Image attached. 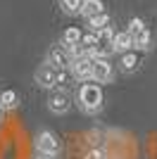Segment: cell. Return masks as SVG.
<instances>
[{"mask_svg":"<svg viewBox=\"0 0 157 159\" xmlns=\"http://www.w3.org/2000/svg\"><path fill=\"white\" fill-rule=\"evenodd\" d=\"M102 88L98 86V83H83V86L78 88V105H81V109L88 114H95L102 107Z\"/></svg>","mask_w":157,"mask_h":159,"instance_id":"6da1fadb","label":"cell"},{"mask_svg":"<svg viewBox=\"0 0 157 159\" xmlns=\"http://www.w3.org/2000/svg\"><path fill=\"white\" fill-rule=\"evenodd\" d=\"M129 36H131V43H133V48L136 50H140V52H145L148 48H150V43H152V36H150V31H148V26L143 24V19H131L129 21Z\"/></svg>","mask_w":157,"mask_h":159,"instance_id":"7a4b0ae2","label":"cell"},{"mask_svg":"<svg viewBox=\"0 0 157 159\" xmlns=\"http://www.w3.org/2000/svg\"><path fill=\"white\" fill-rule=\"evenodd\" d=\"M33 79H36V83H38L40 88H45V90H55L59 81L64 83V71H57V69H52V66L45 62V64H40L38 69H36Z\"/></svg>","mask_w":157,"mask_h":159,"instance_id":"3957f363","label":"cell"},{"mask_svg":"<svg viewBox=\"0 0 157 159\" xmlns=\"http://www.w3.org/2000/svg\"><path fill=\"white\" fill-rule=\"evenodd\" d=\"M91 79L95 81V83H110V81L114 79V69H112V64L107 62V57H93Z\"/></svg>","mask_w":157,"mask_h":159,"instance_id":"277c9868","label":"cell"},{"mask_svg":"<svg viewBox=\"0 0 157 159\" xmlns=\"http://www.w3.org/2000/svg\"><path fill=\"white\" fill-rule=\"evenodd\" d=\"M36 152H45V154H59V140L52 131H38L36 133Z\"/></svg>","mask_w":157,"mask_h":159,"instance_id":"5b68a950","label":"cell"},{"mask_svg":"<svg viewBox=\"0 0 157 159\" xmlns=\"http://www.w3.org/2000/svg\"><path fill=\"white\" fill-rule=\"evenodd\" d=\"M114 52V33L112 29H102L98 33V43H95V50H93V57H110Z\"/></svg>","mask_w":157,"mask_h":159,"instance_id":"8992f818","label":"cell"},{"mask_svg":"<svg viewBox=\"0 0 157 159\" xmlns=\"http://www.w3.org/2000/svg\"><path fill=\"white\" fill-rule=\"evenodd\" d=\"M48 64H50L52 69H57V71H64L67 66L72 64V55H69V50H67L64 45L62 48H50V50H48Z\"/></svg>","mask_w":157,"mask_h":159,"instance_id":"52a82bcc","label":"cell"},{"mask_svg":"<svg viewBox=\"0 0 157 159\" xmlns=\"http://www.w3.org/2000/svg\"><path fill=\"white\" fill-rule=\"evenodd\" d=\"M48 107H50V112H52V114H64V112H69V107H72V102H69V95H67L64 90H59V88L50 90Z\"/></svg>","mask_w":157,"mask_h":159,"instance_id":"ba28073f","label":"cell"},{"mask_svg":"<svg viewBox=\"0 0 157 159\" xmlns=\"http://www.w3.org/2000/svg\"><path fill=\"white\" fill-rule=\"evenodd\" d=\"M91 64H93V57H76V60H72L69 69H72L74 79H78V81L91 79Z\"/></svg>","mask_w":157,"mask_h":159,"instance_id":"9c48e42d","label":"cell"},{"mask_svg":"<svg viewBox=\"0 0 157 159\" xmlns=\"http://www.w3.org/2000/svg\"><path fill=\"white\" fill-rule=\"evenodd\" d=\"M140 62H143V57L138 55V50H126V52H121L119 66H121V71L131 74V71H136L138 66H140Z\"/></svg>","mask_w":157,"mask_h":159,"instance_id":"30bf717a","label":"cell"},{"mask_svg":"<svg viewBox=\"0 0 157 159\" xmlns=\"http://www.w3.org/2000/svg\"><path fill=\"white\" fill-rule=\"evenodd\" d=\"M102 0H81V14H83L86 19H91V17H95V14H102Z\"/></svg>","mask_w":157,"mask_h":159,"instance_id":"8fae6325","label":"cell"},{"mask_svg":"<svg viewBox=\"0 0 157 159\" xmlns=\"http://www.w3.org/2000/svg\"><path fill=\"white\" fill-rule=\"evenodd\" d=\"M131 48H133V43H131L129 31L114 33V52H126V50H131Z\"/></svg>","mask_w":157,"mask_h":159,"instance_id":"7c38bea8","label":"cell"},{"mask_svg":"<svg viewBox=\"0 0 157 159\" xmlns=\"http://www.w3.org/2000/svg\"><path fill=\"white\" fill-rule=\"evenodd\" d=\"M95 43H98V33H95V31H91V33H86V36H81V40H78V45L83 48V52L88 55V57H93Z\"/></svg>","mask_w":157,"mask_h":159,"instance_id":"4fadbf2b","label":"cell"},{"mask_svg":"<svg viewBox=\"0 0 157 159\" xmlns=\"http://www.w3.org/2000/svg\"><path fill=\"white\" fill-rule=\"evenodd\" d=\"M88 21V26H91V31H95V33H100L102 29H107L110 26V17L107 14H95V17H91V19H86Z\"/></svg>","mask_w":157,"mask_h":159,"instance_id":"5bb4252c","label":"cell"},{"mask_svg":"<svg viewBox=\"0 0 157 159\" xmlns=\"http://www.w3.org/2000/svg\"><path fill=\"white\" fill-rule=\"evenodd\" d=\"M78 40H81V29H76V26H69L64 33H62V45H64V48L76 45Z\"/></svg>","mask_w":157,"mask_h":159,"instance_id":"9a60e30c","label":"cell"},{"mask_svg":"<svg viewBox=\"0 0 157 159\" xmlns=\"http://www.w3.org/2000/svg\"><path fill=\"white\" fill-rule=\"evenodd\" d=\"M17 102H19V98H17L14 90H2L0 93V109H14Z\"/></svg>","mask_w":157,"mask_h":159,"instance_id":"2e32d148","label":"cell"},{"mask_svg":"<svg viewBox=\"0 0 157 159\" xmlns=\"http://www.w3.org/2000/svg\"><path fill=\"white\" fill-rule=\"evenodd\" d=\"M59 7L67 14H78L81 12V0H59Z\"/></svg>","mask_w":157,"mask_h":159,"instance_id":"e0dca14e","label":"cell"},{"mask_svg":"<svg viewBox=\"0 0 157 159\" xmlns=\"http://www.w3.org/2000/svg\"><path fill=\"white\" fill-rule=\"evenodd\" d=\"M83 159H105V152H100V150H91Z\"/></svg>","mask_w":157,"mask_h":159,"instance_id":"ac0fdd59","label":"cell"},{"mask_svg":"<svg viewBox=\"0 0 157 159\" xmlns=\"http://www.w3.org/2000/svg\"><path fill=\"white\" fill-rule=\"evenodd\" d=\"M33 159H59L57 154H45V152H36L33 154Z\"/></svg>","mask_w":157,"mask_h":159,"instance_id":"d6986e66","label":"cell"},{"mask_svg":"<svg viewBox=\"0 0 157 159\" xmlns=\"http://www.w3.org/2000/svg\"><path fill=\"white\" fill-rule=\"evenodd\" d=\"M0 116H2V109H0Z\"/></svg>","mask_w":157,"mask_h":159,"instance_id":"ffe728a7","label":"cell"}]
</instances>
